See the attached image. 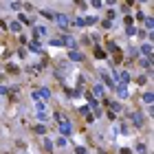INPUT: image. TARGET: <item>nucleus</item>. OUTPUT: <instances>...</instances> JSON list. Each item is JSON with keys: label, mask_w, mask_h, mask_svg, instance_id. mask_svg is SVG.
I'll list each match as a JSON object with an SVG mask.
<instances>
[{"label": "nucleus", "mask_w": 154, "mask_h": 154, "mask_svg": "<svg viewBox=\"0 0 154 154\" xmlns=\"http://www.w3.org/2000/svg\"><path fill=\"white\" fill-rule=\"evenodd\" d=\"M51 97V93L46 88H40V90H35V93H33V99H38V101H42V99H49Z\"/></svg>", "instance_id": "1"}, {"label": "nucleus", "mask_w": 154, "mask_h": 154, "mask_svg": "<svg viewBox=\"0 0 154 154\" xmlns=\"http://www.w3.org/2000/svg\"><path fill=\"white\" fill-rule=\"evenodd\" d=\"M57 119H60V132H62V134H71V123L64 121L60 115H57Z\"/></svg>", "instance_id": "2"}, {"label": "nucleus", "mask_w": 154, "mask_h": 154, "mask_svg": "<svg viewBox=\"0 0 154 154\" xmlns=\"http://www.w3.org/2000/svg\"><path fill=\"white\" fill-rule=\"evenodd\" d=\"M117 79H119V84H121V86H125V84L130 82V75H128V73H125V71H121V73H119V75H117Z\"/></svg>", "instance_id": "3"}, {"label": "nucleus", "mask_w": 154, "mask_h": 154, "mask_svg": "<svg viewBox=\"0 0 154 154\" xmlns=\"http://www.w3.org/2000/svg\"><path fill=\"white\" fill-rule=\"evenodd\" d=\"M9 29L13 31V33H20V31H22V24H20L18 20H13V22H11V24H9Z\"/></svg>", "instance_id": "4"}, {"label": "nucleus", "mask_w": 154, "mask_h": 154, "mask_svg": "<svg viewBox=\"0 0 154 154\" xmlns=\"http://www.w3.org/2000/svg\"><path fill=\"white\" fill-rule=\"evenodd\" d=\"M141 53H143L145 60H147V57L152 55V44H143V46H141Z\"/></svg>", "instance_id": "5"}, {"label": "nucleus", "mask_w": 154, "mask_h": 154, "mask_svg": "<svg viewBox=\"0 0 154 154\" xmlns=\"http://www.w3.org/2000/svg\"><path fill=\"white\" fill-rule=\"evenodd\" d=\"M88 108H93V110H97V112H99V101H97V99H93L90 95H88Z\"/></svg>", "instance_id": "6"}, {"label": "nucleus", "mask_w": 154, "mask_h": 154, "mask_svg": "<svg viewBox=\"0 0 154 154\" xmlns=\"http://www.w3.org/2000/svg\"><path fill=\"white\" fill-rule=\"evenodd\" d=\"M29 51H33V53H40V51H42V49H40V42H38V40H31Z\"/></svg>", "instance_id": "7"}, {"label": "nucleus", "mask_w": 154, "mask_h": 154, "mask_svg": "<svg viewBox=\"0 0 154 154\" xmlns=\"http://www.w3.org/2000/svg\"><path fill=\"white\" fill-rule=\"evenodd\" d=\"M68 57L73 62H82V53H77V51H68Z\"/></svg>", "instance_id": "8"}, {"label": "nucleus", "mask_w": 154, "mask_h": 154, "mask_svg": "<svg viewBox=\"0 0 154 154\" xmlns=\"http://www.w3.org/2000/svg\"><path fill=\"white\" fill-rule=\"evenodd\" d=\"M132 121H134V125H141V123H143V115H141V112H134Z\"/></svg>", "instance_id": "9"}, {"label": "nucleus", "mask_w": 154, "mask_h": 154, "mask_svg": "<svg viewBox=\"0 0 154 154\" xmlns=\"http://www.w3.org/2000/svg\"><path fill=\"white\" fill-rule=\"evenodd\" d=\"M55 20H57L62 27H68V15H62V13H60V15H55Z\"/></svg>", "instance_id": "10"}, {"label": "nucleus", "mask_w": 154, "mask_h": 154, "mask_svg": "<svg viewBox=\"0 0 154 154\" xmlns=\"http://www.w3.org/2000/svg\"><path fill=\"white\" fill-rule=\"evenodd\" d=\"M33 31H35V33H33L35 38H42V35H46V29H44V27H35Z\"/></svg>", "instance_id": "11"}, {"label": "nucleus", "mask_w": 154, "mask_h": 154, "mask_svg": "<svg viewBox=\"0 0 154 154\" xmlns=\"http://www.w3.org/2000/svg\"><path fill=\"white\" fill-rule=\"evenodd\" d=\"M117 93L121 95V97H128V88H125V86H121V84H119V86H117Z\"/></svg>", "instance_id": "12"}, {"label": "nucleus", "mask_w": 154, "mask_h": 154, "mask_svg": "<svg viewBox=\"0 0 154 154\" xmlns=\"http://www.w3.org/2000/svg\"><path fill=\"white\" fill-rule=\"evenodd\" d=\"M95 57H97V60L106 57V51H104V49H95Z\"/></svg>", "instance_id": "13"}, {"label": "nucleus", "mask_w": 154, "mask_h": 154, "mask_svg": "<svg viewBox=\"0 0 154 154\" xmlns=\"http://www.w3.org/2000/svg\"><path fill=\"white\" fill-rule=\"evenodd\" d=\"M143 101H145V104H152V101H154V95H152V93H145V95H143Z\"/></svg>", "instance_id": "14"}, {"label": "nucleus", "mask_w": 154, "mask_h": 154, "mask_svg": "<svg viewBox=\"0 0 154 154\" xmlns=\"http://www.w3.org/2000/svg\"><path fill=\"white\" fill-rule=\"evenodd\" d=\"M101 77H104V84H106V86H115V82H112L108 75H104V73H101Z\"/></svg>", "instance_id": "15"}, {"label": "nucleus", "mask_w": 154, "mask_h": 154, "mask_svg": "<svg viewBox=\"0 0 154 154\" xmlns=\"http://www.w3.org/2000/svg\"><path fill=\"white\" fill-rule=\"evenodd\" d=\"M93 93H95V97H101V95H104V86H95Z\"/></svg>", "instance_id": "16"}, {"label": "nucleus", "mask_w": 154, "mask_h": 154, "mask_svg": "<svg viewBox=\"0 0 154 154\" xmlns=\"http://www.w3.org/2000/svg\"><path fill=\"white\" fill-rule=\"evenodd\" d=\"M22 22H24V24H31V18H29V15H24V13H22V15H20V24H22Z\"/></svg>", "instance_id": "17"}, {"label": "nucleus", "mask_w": 154, "mask_h": 154, "mask_svg": "<svg viewBox=\"0 0 154 154\" xmlns=\"http://www.w3.org/2000/svg\"><path fill=\"white\" fill-rule=\"evenodd\" d=\"M33 130H35V134H44V132H46V128H44V125H35Z\"/></svg>", "instance_id": "18"}, {"label": "nucleus", "mask_w": 154, "mask_h": 154, "mask_svg": "<svg viewBox=\"0 0 154 154\" xmlns=\"http://www.w3.org/2000/svg\"><path fill=\"white\" fill-rule=\"evenodd\" d=\"M95 22H97V18H95V15H88V18L84 20V24H95Z\"/></svg>", "instance_id": "19"}, {"label": "nucleus", "mask_w": 154, "mask_h": 154, "mask_svg": "<svg viewBox=\"0 0 154 154\" xmlns=\"http://www.w3.org/2000/svg\"><path fill=\"white\" fill-rule=\"evenodd\" d=\"M42 15H44L46 20H53V18H55V13H51V11H42Z\"/></svg>", "instance_id": "20"}, {"label": "nucleus", "mask_w": 154, "mask_h": 154, "mask_svg": "<svg viewBox=\"0 0 154 154\" xmlns=\"http://www.w3.org/2000/svg\"><path fill=\"white\" fill-rule=\"evenodd\" d=\"M108 49H110V51H112V53H119V46H117V44H115V42H110V44H108Z\"/></svg>", "instance_id": "21"}, {"label": "nucleus", "mask_w": 154, "mask_h": 154, "mask_svg": "<svg viewBox=\"0 0 154 154\" xmlns=\"http://www.w3.org/2000/svg\"><path fill=\"white\" fill-rule=\"evenodd\" d=\"M141 66H143V68H150L152 62H150V60H141Z\"/></svg>", "instance_id": "22"}, {"label": "nucleus", "mask_w": 154, "mask_h": 154, "mask_svg": "<svg viewBox=\"0 0 154 154\" xmlns=\"http://www.w3.org/2000/svg\"><path fill=\"white\" fill-rule=\"evenodd\" d=\"M145 24H147V29H152V27H154V20H152V18H145Z\"/></svg>", "instance_id": "23"}, {"label": "nucleus", "mask_w": 154, "mask_h": 154, "mask_svg": "<svg viewBox=\"0 0 154 154\" xmlns=\"http://www.w3.org/2000/svg\"><path fill=\"white\" fill-rule=\"evenodd\" d=\"M75 152L77 154H86V147H75Z\"/></svg>", "instance_id": "24"}]
</instances>
